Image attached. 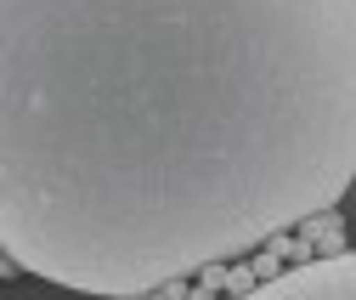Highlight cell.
Returning a JSON list of instances; mask_svg holds the SVG:
<instances>
[{
  "label": "cell",
  "mask_w": 356,
  "mask_h": 300,
  "mask_svg": "<svg viewBox=\"0 0 356 300\" xmlns=\"http://www.w3.org/2000/svg\"><path fill=\"white\" fill-rule=\"evenodd\" d=\"M356 0H0V249L147 300L334 216Z\"/></svg>",
  "instance_id": "1"
},
{
  "label": "cell",
  "mask_w": 356,
  "mask_h": 300,
  "mask_svg": "<svg viewBox=\"0 0 356 300\" xmlns=\"http://www.w3.org/2000/svg\"><path fill=\"white\" fill-rule=\"evenodd\" d=\"M227 300H356V249H328L260 278Z\"/></svg>",
  "instance_id": "2"
},
{
  "label": "cell",
  "mask_w": 356,
  "mask_h": 300,
  "mask_svg": "<svg viewBox=\"0 0 356 300\" xmlns=\"http://www.w3.org/2000/svg\"><path fill=\"white\" fill-rule=\"evenodd\" d=\"M0 300H102V294H79V289H57L46 278H29V272H12L0 283Z\"/></svg>",
  "instance_id": "3"
},
{
  "label": "cell",
  "mask_w": 356,
  "mask_h": 300,
  "mask_svg": "<svg viewBox=\"0 0 356 300\" xmlns=\"http://www.w3.org/2000/svg\"><path fill=\"white\" fill-rule=\"evenodd\" d=\"M334 216H339V244H345V249H356V176H350V187L339 193Z\"/></svg>",
  "instance_id": "4"
},
{
  "label": "cell",
  "mask_w": 356,
  "mask_h": 300,
  "mask_svg": "<svg viewBox=\"0 0 356 300\" xmlns=\"http://www.w3.org/2000/svg\"><path fill=\"white\" fill-rule=\"evenodd\" d=\"M12 272H17V267H12V261H6V249H0V283H6V278H12Z\"/></svg>",
  "instance_id": "5"
}]
</instances>
